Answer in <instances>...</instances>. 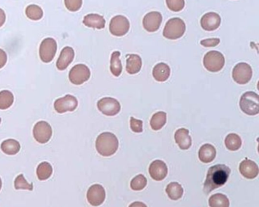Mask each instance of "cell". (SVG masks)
<instances>
[{
  "label": "cell",
  "instance_id": "1",
  "mask_svg": "<svg viewBox=\"0 0 259 207\" xmlns=\"http://www.w3.org/2000/svg\"><path fill=\"white\" fill-rule=\"evenodd\" d=\"M231 170L223 164L213 165L208 169L204 184V191L208 194L226 184Z\"/></svg>",
  "mask_w": 259,
  "mask_h": 207
},
{
  "label": "cell",
  "instance_id": "2",
  "mask_svg": "<svg viewBox=\"0 0 259 207\" xmlns=\"http://www.w3.org/2000/svg\"><path fill=\"white\" fill-rule=\"evenodd\" d=\"M119 140L115 134L110 132L100 134L96 140V149L99 154L103 156H110L117 151Z\"/></svg>",
  "mask_w": 259,
  "mask_h": 207
},
{
  "label": "cell",
  "instance_id": "3",
  "mask_svg": "<svg viewBox=\"0 0 259 207\" xmlns=\"http://www.w3.org/2000/svg\"><path fill=\"white\" fill-rule=\"evenodd\" d=\"M186 30L184 21L180 18H174L166 23L163 36L169 40L180 39L184 35Z\"/></svg>",
  "mask_w": 259,
  "mask_h": 207
},
{
  "label": "cell",
  "instance_id": "4",
  "mask_svg": "<svg viewBox=\"0 0 259 207\" xmlns=\"http://www.w3.org/2000/svg\"><path fill=\"white\" fill-rule=\"evenodd\" d=\"M241 110L248 115H256L259 113V97L253 91L244 93L239 100Z\"/></svg>",
  "mask_w": 259,
  "mask_h": 207
},
{
  "label": "cell",
  "instance_id": "5",
  "mask_svg": "<svg viewBox=\"0 0 259 207\" xmlns=\"http://www.w3.org/2000/svg\"><path fill=\"white\" fill-rule=\"evenodd\" d=\"M203 64L208 72H220L225 65L224 56L220 52L211 50L204 56Z\"/></svg>",
  "mask_w": 259,
  "mask_h": 207
},
{
  "label": "cell",
  "instance_id": "6",
  "mask_svg": "<svg viewBox=\"0 0 259 207\" xmlns=\"http://www.w3.org/2000/svg\"><path fill=\"white\" fill-rule=\"evenodd\" d=\"M233 81L238 84H248L252 78V69L246 63H239L233 68L232 72Z\"/></svg>",
  "mask_w": 259,
  "mask_h": 207
},
{
  "label": "cell",
  "instance_id": "7",
  "mask_svg": "<svg viewBox=\"0 0 259 207\" xmlns=\"http://www.w3.org/2000/svg\"><path fill=\"white\" fill-rule=\"evenodd\" d=\"M109 28V32L113 36L123 37L130 31V21L123 16H115L111 19Z\"/></svg>",
  "mask_w": 259,
  "mask_h": 207
},
{
  "label": "cell",
  "instance_id": "8",
  "mask_svg": "<svg viewBox=\"0 0 259 207\" xmlns=\"http://www.w3.org/2000/svg\"><path fill=\"white\" fill-rule=\"evenodd\" d=\"M57 51V44L53 38H47L41 42L39 54L41 61L49 63L53 61Z\"/></svg>",
  "mask_w": 259,
  "mask_h": 207
},
{
  "label": "cell",
  "instance_id": "9",
  "mask_svg": "<svg viewBox=\"0 0 259 207\" xmlns=\"http://www.w3.org/2000/svg\"><path fill=\"white\" fill-rule=\"evenodd\" d=\"M91 77V71L88 66L84 64H78L74 66L69 74V81L75 85H81L88 81Z\"/></svg>",
  "mask_w": 259,
  "mask_h": 207
},
{
  "label": "cell",
  "instance_id": "10",
  "mask_svg": "<svg viewBox=\"0 0 259 207\" xmlns=\"http://www.w3.org/2000/svg\"><path fill=\"white\" fill-rule=\"evenodd\" d=\"M97 108L103 115L114 116L120 112L121 105L116 99L104 97L97 102Z\"/></svg>",
  "mask_w": 259,
  "mask_h": 207
},
{
  "label": "cell",
  "instance_id": "11",
  "mask_svg": "<svg viewBox=\"0 0 259 207\" xmlns=\"http://www.w3.org/2000/svg\"><path fill=\"white\" fill-rule=\"evenodd\" d=\"M33 134L36 141L44 144L50 141L53 134V130L48 122L41 121L35 124Z\"/></svg>",
  "mask_w": 259,
  "mask_h": 207
},
{
  "label": "cell",
  "instance_id": "12",
  "mask_svg": "<svg viewBox=\"0 0 259 207\" xmlns=\"http://www.w3.org/2000/svg\"><path fill=\"white\" fill-rule=\"evenodd\" d=\"M78 105L76 97L68 94L55 101L54 109L58 113L63 114L66 112H73L78 107Z\"/></svg>",
  "mask_w": 259,
  "mask_h": 207
},
{
  "label": "cell",
  "instance_id": "13",
  "mask_svg": "<svg viewBox=\"0 0 259 207\" xmlns=\"http://www.w3.org/2000/svg\"><path fill=\"white\" fill-rule=\"evenodd\" d=\"M106 192L103 186L100 184H94L91 186L87 192V199L88 202L93 206H98L104 202Z\"/></svg>",
  "mask_w": 259,
  "mask_h": 207
},
{
  "label": "cell",
  "instance_id": "14",
  "mask_svg": "<svg viewBox=\"0 0 259 207\" xmlns=\"http://www.w3.org/2000/svg\"><path fill=\"white\" fill-rule=\"evenodd\" d=\"M162 15L159 12H151L143 19V27L148 32L153 33L158 31L162 23Z\"/></svg>",
  "mask_w": 259,
  "mask_h": 207
},
{
  "label": "cell",
  "instance_id": "15",
  "mask_svg": "<svg viewBox=\"0 0 259 207\" xmlns=\"http://www.w3.org/2000/svg\"><path fill=\"white\" fill-rule=\"evenodd\" d=\"M221 18L217 13H206L201 19V26L206 32H214L220 27Z\"/></svg>",
  "mask_w": 259,
  "mask_h": 207
},
{
  "label": "cell",
  "instance_id": "16",
  "mask_svg": "<svg viewBox=\"0 0 259 207\" xmlns=\"http://www.w3.org/2000/svg\"><path fill=\"white\" fill-rule=\"evenodd\" d=\"M168 168L162 160H155L149 167V174L155 181H161L167 177Z\"/></svg>",
  "mask_w": 259,
  "mask_h": 207
},
{
  "label": "cell",
  "instance_id": "17",
  "mask_svg": "<svg viewBox=\"0 0 259 207\" xmlns=\"http://www.w3.org/2000/svg\"><path fill=\"white\" fill-rule=\"evenodd\" d=\"M75 58V51L70 47H66L62 50L60 57L56 62V68L60 71L66 70L72 63Z\"/></svg>",
  "mask_w": 259,
  "mask_h": 207
},
{
  "label": "cell",
  "instance_id": "18",
  "mask_svg": "<svg viewBox=\"0 0 259 207\" xmlns=\"http://www.w3.org/2000/svg\"><path fill=\"white\" fill-rule=\"evenodd\" d=\"M239 171L247 179H254L258 174V166L250 159H244L239 165Z\"/></svg>",
  "mask_w": 259,
  "mask_h": 207
},
{
  "label": "cell",
  "instance_id": "19",
  "mask_svg": "<svg viewBox=\"0 0 259 207\" xmlns=\"http://www.w3.org/2000/svg\"><path fill=\"white\" fill-rule=\"evenodd\" d=\"M176 143L183 150H189L192 146V138L189 136V131L186 128H180L175 132Z\"/></svg>",
  "mask_w": 259,
  "mask_h": 207
},
{
  "label": "cell",
  "instance_id": "20",
  "mask_svg": "<svg viewBox=\"0 0 259 207\" xmlns=\"http://www.w3.org/2000/svg\"><path fill=\"white\" fill-rule=\"evenodd\" d=\"M83 24L88 28H94V29H103L106 25V21L104 18L98 14L87 15L83 19Z\"/></svg>",
  "mask_w": 259,
  "mask_h": 207
},
{
  "label": "cell",
  "instance_id": "21",
  "mask_svg": "<svg viewBox=\"0 0 259 207\" xmlns=\"http://www.w3.org/2000/svg\"><path fill=\"white\" fill-rule=\"evenodd\" d=\"M216 154H217V151L215 147L209 143L201 146L198 151V157L201 162L204 163H210L212 162L215 159Z\"/></svg>",
  "mask_w": 259,
  "mask_h": 207
},
{
  "label": "cell",
  "instance_id": "22",
  "mask_svg": "<svg viewBox=\"0 0 259 207\" xmlns=\"http://www.w3.org/2000/svg\"><path fill=\"white\" fill-rule=\"evenodd\" d=\"M142 58L137 54L126 55V72L130 75L139 73L142 69Z\"/></svg>",
  "mask_w": 259,
  "mask_h": 207
},
{
  "label": "cell",
  "instance_id": "23",
  "mask_svg": "<svg viewBox=\"0 0 259 207\" xmlns=\"http://www.w3.org/2000/svg\"><path fill=\"white\" fill-rule=\"evenodd\" d=\"M154 78L158 82L167 81L170 76V68L164 63H160L154 67L152 71Z\"/></svg>",
  "mask_w": 259,
  "mask_h": 207
},
{
  "label": "cell",
  "instance_id": "24",
  "mask_svg": "<svg viewBox=\"0 0 259 207\" xmlns=\"http://www.w3.org/2000/svg\"><path fill=\"white\" fill-rule=\"evenodd\" d=\"M1 150L6 154L13 156L17 154L21 150L19 142L14 139H8L4 140L1 144Z\"/></svg>",
  "mask_w": 259,
  "mask_h": 207
},
{
  "label": "cell",
  "instance_id": "25",
  "mask_svg": "<svg viewBox=\"0 0 259 207\" xmlns=\"http://www.w3.org/2000/svg\"><path fill=\"white\" fill-rule=\"evenodd\" d=\"M120 52L114 51L111 54L110 58V72L115 77H119L122 74V66L121 63Z\"/></svg>",
  "mask_w": 259,
  "mask_h": 207
},
{
  "label": "cell",
  "instance_id": "26",
  "mask_svg": "<svg viewBox=\"0 0 259 207\" xmlns=\"http://www.w3.org/2000/svg\"><path fill=\"white\" fill-rule=\"evenodd\" d=\"M166 192L170 199L178 200L183 195V188L178 182H171L167 186Z\"/></svg>",
  "mask_w": 259,
  "mask_h": 207
},
{
  "label": "cell",
  "instance_id": "27",
  "mask_svg": "<svg viewBox=\"0 0 259 207\" xmlns=\"http://www.w3.org/2000/svg\"><path fill=\"white\" fill-rule=\"evenodd\" d=\"M225 145L228 150L231 151H236L239 150L242 146V140L238 134H228L225 138Z\"/></svg>",
  "mask_w": 259,
  "mask_h": 207
},
{
  "label": "cell",
  "instance_id": "28",
  "mask_svg": "<svg viewBox=\"0 0 259 207\" xmlns=\"http://www.w3.org/2000/svg\"><path fill=\"white\" fill-rule=\"evenodd\" d=\"M53 174V167L49 162H43L37 168V175L40 181H46L51 177Z\"/></svg>",
  "mask_w": 259,
  "mask_h": 207
},
{
  "label": "cell",
  "instance_id": "29",
  "mask_svg": "<svg viewBox=\"0 0 259 207\" xmlns=\"http://www.w3.org/2000/svg\"><path fill=\"white\" fill-rule=\"evenodd\" d=\"M167 122V113L164 112H158L154 114L151 119L150 125L155 131L161 130Z\"/></svg>",
  "mask_w": 259,
  "mask_h": 207
},
{
  "label": "cell",
  "instance_id": "30",
  "mask_svg": "<svg viewBox=\"0 0 259 207\" xmlns=\"http://www.w3.org/2000/svg\"><path fill=\"white\" fill-rule=\"evenodd\" d=\"M210 207H229V200L223 193H215L209 198Z\"/></svg>",
  "mask_w": 259,
  "mask_h": 207
},
{
  "label": "cell",
  "instance_id": "31",
  "mask_svg": "<svg viewBox=\"0 0 259 207\" xmlns=\"http://www.w3.org/2000/svg\"><path fill=\"white\" fill-rule=\"evenodd\" d=\"M14 103V96L10 91H0V109L6 110L13 106Z\"/></svg>",
  "mask_w": 259,
  "mask_h": 207
},
{
  "label": "cell",
  "instance_id": "32",
  "mask_svg": "<svg viewBox=\"0 0 259 207\" xmlns=\"http://www.w3.org/2000/svg\"><path fill=\"white\" fill-rule=\"evenodd\" d=\"M25 14L27 17L31 20L39 21L44 16V11L38 5H30L25 10Z\"/></svg>",
  "mask_w": 259,
  "mask_h": 207
},
{
  "label": "cell",
  "instance_id": "33",
  "mask_svg": "<svg viewBox=\"0 0 259 207\" xmlns=\"http://www.w3.org/2000/svg\"><path fill=\"white\" fill-rule=\"evenodd\" d=\"M147 183V178L143 174H139L132 180L130 187L133 190H142L146 187Z\"/></svg>",
  "mask_w": 259,
  "mask_h": 207
},
{
  "label": "cell",
  "instance_id": "34",
  "mask_svg": "<svg viewBox=\"0 0 259 207\" xmlns=\"http://www.w3.org/2000/svg\"><path fill=\"white\" fill-rule=\"evenodd\" d=\"M15 188L16 190H33V184H29L24 177L23 174H19L15 180Z\"/></svg>",
  "mask_w": 259,
  "mask_h": 207
},
{
  "label": "cell",
  "instance_id": "35",
  "mask_svg": "<svg viewBox=\"0 0 259 207\" xmlns=\"http://www.w3.org/2000/svg\"><path fill=\"white\" fill-rule=\"evenodd\" d=\"M167 7L170 11L179 13L185 7V0H166Z\"/></svg>",
  "mask_w": 259,
  "mask_h": 207
},
{
  "label": "cell",
  "instance_id": "36",
  "mask_svg": "<svg viewBox=\"0 0 259 207\" xmlns=\"http://www.w3.org/2000/svg\"><path fill=\"white\" fill-rule=\"evenodd\" d=\"M66 9L70 12H77L82 7V0H64Z\"/></svg>",
  "mask_w": 259,
  "mask_h": 207
},
{
  "label": "cell",
  "instance_id": "37",
  "mask_svg": "<svg viewBox=\"0 0 259 207\" xmlns=\"http://www.w3.org/2000/svg\"><path fill=\"white\" fill-rule=\"evenodd\" d=\"M130 128L132 131L136 133H142L143 131V122L136 119L134 117L130 118Z\"/></svg>",
  "mask_w": 259,
  "mask_h": 207
},
{
  "label": "cell",
  "instance_id": "38",
  "mask_svg": "<svg viewBox=\"0 0 259 207\" xmlns=\"http://www.w3.org/2000/svg\"><path fill=\"white\" fill-rule=\"evenodd\" d=\"M220 43V38H208V39L201 41L200 44L205 47H214L219 45Z\"/></svg>",
  "mask_w": 259,
  "mask_h": 207
},
{
  "label": "cell",
  "instance_id": "39",
  "mask_svg": "<svg viewBox=\"0 0 259 207\" xmlns=\"http://www.w3.org/2000/svg\"><path fill=\"white\" fill-rule=\"evenodd\" d=\"M7 53L4 51L2 49H0V69H3L6 64L7 63Z\"/></svg>",
  "mask_w": 259,
  "mask_h": 207
},
{
  "label": "cell",
  "instance_id": "40",
  "mask_svg": "<svg viewBox=\"0 0 259 207\" xmlns=\"http://www.w3.org/2000/svg\"><path fill=\"white\" fill-rule=\"evenodd\" d=\"M6 20H7V16H6L5 12L2 9H0V28L4 26Z\"/></svg>",
  "mask_w": 259,
  "mask_h": 207
},
{
  "label": "cell",
  "instance_id": "41",
  "mask_svg": "<svg viewBox=\"0 0 259 207\" xmlns=\"http://www.w3.org/2000/svg\"><path fill=\"white\" fill-rule=\"evenodd\" d=\"M128 207H148L146 204L142 202H139V201H136V202H133V203L130 204V206Z\"/></svg>",
  "mask_w": 259,
  "mask_h": 207
},
{
  "label": "cell",
  "instance_id": "42",
  "mask_svg": "<svg viewBox=\"0 0 259 207\" xmlns=\"http://www.w3.org/2000/svg\"><path fill=\"white\" fill-rule=\"evenodd\" d=\"M3 183L2 180H1V177H0V190H1V188H2Z\"/></svg>",
  "mask_w": 259,
  "mask_h": 207
},
{
  "label": "cell",
  "instance_id": "43",
  "mask_svg": "<svg viewBox=\"0 0 259 207\" xmlns=\"http://www.w3.org/2000/svg\"><path fill=\"white\" fill-rule=\"evenodd\" d=\"M1 121H2V119H1V118H0V124H1Z\"/></svg>",
  "mask_w": 259,
  "mask_h": 207
}]
</instances>
